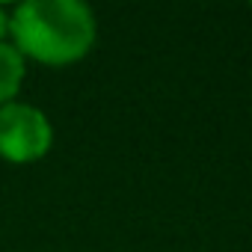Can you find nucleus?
<instances>
[{"mask_svg": "<svg viewBox=\"0 0 252 252\" xmlns=\"http://www.w3.org/2000/svg\"><path fill=\"white\" fill-rule=\"evenodd\" d=\"M9 36L24 60L71 65L95 48L98 21L83 0H24L9 12Z\"/></svg>", "mask_w": 252, "mask_h": 252, "instance_id": "f257e3e1", "label": "nucleus"}, {"mask_svg": "<svg viewBox=\"0 0 252 252\" xmlns=\"http://www.w3.org/2000/svg\"><path fill=\"white\" fill-rule=\"evenodd\" d=\"M54 146V125L36 104L9 101L0 107V158L9 163H36Z\"/></svg>", "mask_w": 252, "mask_h": 252, "instance_id": "f03ea898", "label": "nucleus"}, {"mask_svg": "<svg viewBox=\"0 0 252 252\" xmlns=\"http://www.w3.org/2000/svg\"><path fill=\"white\" fill-rule=\"evenodd\" d=\"M27 77V60L12 48V42H0V107L15 101Z\"/></svg>", "mask_w": 252, "mask_h": 252, "instance_id": "7ed1b4c3", "label": "nucleus"}, {"mask_svg": "<svg viewBox=\"0 0 252 252\" xmlns=\"http://www.w3.org/2000/svg\"><path fill=\"white\" fill-rule=\"evenodd\" d=\"M6 33H9V12L0 6V42L6 39Z\"/></svg>", "mask_w": 252, "mask_h": 252, "instance_id": "20e7f679", "label": "nucleus"}]
</instances>
